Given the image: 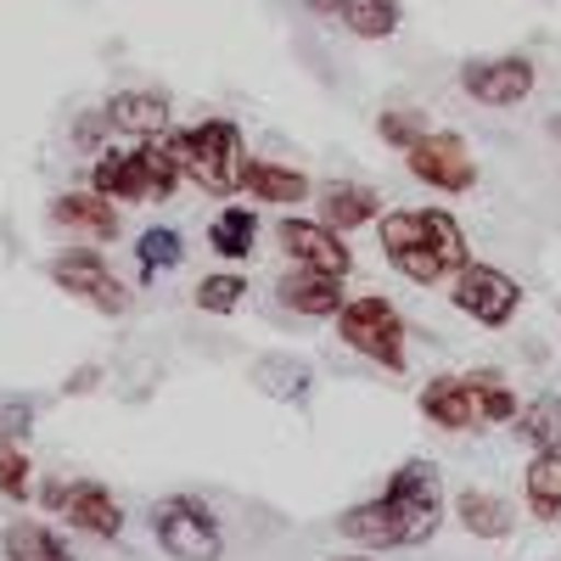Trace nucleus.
<instances>
[{
    "label": "nucleus",
    "instance_id": "obj_16",
    "mask_svg": "<svg viewBox=\"0 0 561 561\" xmlns=\"http://www.w3.org/2000/svg\"><path fill=\"white\" fill-rule=\"evenodd\" d=\"M107 124L124 140H152L169 129V96L163 90H118L107 96Z\"/></svg>",
    "mask_w": 561,
    "mask_h": 561
},
{
    "label": "nucleus",
    "instance_id": "obj_10",
    "mask_svg": "<svg viewBox=\"0 0 561 561\" xmlns=\"http://www.w3.org/2000/svg\"><path fill=\"white\" fill-rule=\"evenodd\" d=\"M539 84L534 57L523 51H500V57H472L460 62V96L478 107H523Z\"/></svg>",
    "mask_w": 561,
    "mask_h": 561
},
{
    "label": "nucleus",
    "instance_id": "obj_25",
    "mask_svg": "<svg viewBox=\"0 0 561 561\" xmlns=\"http://www.w3.org/2000/svg\"><path fill=\"white\" fill-rule=\"evenodd\" d=\"M180 259H185V237L180 230H169V225H147L135 237V264H140V275H163V270H180Z\"/></svg>",
    "mask_w": 561,
    "mask_h": 561
},
{
    "label": "nucleus",
    "instance_id": "obj_13",
    "mask_svg": "<svg viewBox=\"0 0 561 561\" xmlns=\"http://www.w3.org/2000/svg\"><path fill=\"white\" fill-rule=\"evenodd\" d=\"M421 415H427L438 433H489L478 377H455V370H444V377H433L421 388Z\"/></svg>",
    "mask_w": 561,
    "mask_h": 561
},
{
    "label": "nucleus",
    "instance_id": "obj_33",
    "mask_svg": "<svg viewBox=\"0 0 561 561\" xmlns=\"http://www.w3.org/2000/svg\"><path fill=\"white\" fill-rule=\"evenodd\" d=\"M545 129H550V135H556V140H561V113H556V118H550V124H545Z\"/></svg>",
    "mask_w": 561,
    "mask_h": 561
},
{
    "label": "nucleus",
    "instance_id": "obj_9",
    "mask_svg": "<svg viewBox=\"0 0 561 561\" xmlns=\"http://www.w3.org/2000/svg\"><path fill=\"white\" fill-rule=\"evenodd\" d=\"M45 270H51V280H57V287L68 293V298H79V304H90V309H96V314H124L129 309V287H124V280L113 275V264L96 253V248H62V253H51V264H45Z\"/></svg>",
    "mask_w": 561,
    "mask_h": 561
},
{
    "label": "nucleus",
    "instance_id": "obj_14",
    "mask_svg": "<svg viewBox=\"0 0 561 561\" xmlns=\"http://www.w3.org/2000/svg\"><path fill=\"white\" fill-rule=\"evenodd\" d=\"M51 225L68 230V237H84V242H118V208L113 197H102L96 185H84V192H62L51 203Z\"/></svg>",
    "mask_w": 561,
    "mask_h": 561
},
{
    "label": "nucleus",
    "instance_id": "obj_21",
    "mask_svg": "<svg viewBox=\"0 0 561 561\" xmlns=\"http://www.w3.org/2000/svg\"><path fill=\"white\" fill-rule=\"evenodd\" d=\"M523 494L539 523H561V449H539L523 472Z\"/></svg>",
    "mask_w": 561,
    "mask_h": 561
},
{
    "label": "nucleus",
    "instance_id": "obj_7",
    "mask_svg": "<svg viewBox=\"0 0 561 561\" xmlns=\"http://www.w3.org/2000/svg\"><path fill=\"white\" fill-rule=\"evenodd\" d=\"M39 505L57 511V517H62L73 534H84V539L113 545V539L124 534V505H118V494H113L107 483H90V478L57 483V478H51V483L39 489Z\"/></svg>",
    "mask_w": 561,
    "mask_h": 561
},
{
    "label": "nucleus",
    "instance_id": "obj_6",
    "mask_svg": "<svg viewBox=\"0 0 561 561\" xmlns=\"http://www.w3.org/2000/svg\"><path fill=\"white\" fill-rule=\"evenodd\" d=\"M152 539L174 561H219L225 556L219 517H214V505L197 500V494H163L152 505Z\"/></svg>",
    "mask_w": 561,
    "mask_h": 561
},
{
    "label": "nucleus",
    "instance_id": "obj_31",
    "mask_svg": "<svg viewBox=\"0 0 561 561\" xmlns=\"http://www.w3.org/2000/svg\"><path fill=\"white\" fill-rule=\"evenodd\" d=\"M304 7H309L314 18H343V7H348V0H304Z\"/></svg>",
    "mask_w": 561,
    "mask_h": 561
},
{
    "label": "nucleus",
    "instance_id": "obj_4",
    "mask_svg": "<svg viewBox=\"0 0 561 561\" xmlns=\"http://www.w3.org/2000/svg\"><path fill=\"white\" fill-rule=\"evenodd\" d=\"M169 147L180 158V174L197 180V192H208V197H237L242 192L248 135H242L237 118H203V124L169 129Z\"/></svg>",
    "mask_w": 561,
    "mask_h": 561
},
{
    "label": "nucleus",
    "instance_id": "obj_26",
    "mask_svg": "<svg viewBox=\"0 0 561 561\" xmlns=\"http://www.w3.org/2000/svg\"><path fill=\"white\" fill-rule=\"evenodd\" d=\"M517 433H523L534 449H561V393L528 399L523 415H517Z\"/></svg>",
    "mask_w": 561,
    "mask_h": 561
},
{
    "label": "nucleus",
    "instance_id": "obj_12",
    "mask_svg": "<svg viewBox=\"0 0 561 561\" xmlns=\"http://www.w3.org/2000/svg\"><path fill=\"white\" fill-rule=\"evenodd\" d=\"M275 242H280V253H287L293 264H304V270H332V275H348L354 270V253L343 242V230H332L325 219H304V214L280 219L275 225Z\"/></svg>",
    "mask_w": 561,
    "mask_h": 561
},
{
    "label": "nucleus",
    "instance_id": "obj_2",
    "mask_svg": "<svg viewBox=\"0 0 561 561\" xmlns=\"http://www.w3.org/2000/svg\"><path fill=\"white\" fill-rule=\"evenodd\" d=\"M377 242H382L388 264L404 280H415V287L455 280L466 264H472L466 230L449 208H393V214L377 219Z\"/></svg>",
    "mask_w": 561,
    "mask_h": 561
},
{
    "label": "nucleus",
    "instance_id": "obj_24",
    "mask_svg": "<svg viewBox=\"0 0 561 561\" xmlns=\"http://www.w3.org/2000/svg\"><path fill=\"white\" fill-rule=\"evenodd\" d=\"M253 377H259V388H264L270 399H280V404H309V393H314V370H309L304 359H264Z\"/></svg>",
    "mask_w": 561,
    "mask_h": 561
},
{
    "label": "nucleus",
    "instance_id": "obj_30",
    "mask_svg": "<svg viewBox=\"0 0 561 561\" xmlns=\"http://www.w3.org/2000/svg\"><path fill=\"white\" fill-rule=\"evenodd\" d=\"M107 140H113L107 107H90V113H79V118H73V147H79V152H102Z\"/></svg>",
    "mask_w": 561,
    "mask_h": 561
},
{
    "label": "nucleus",
    "instance_id": "obj_32",
    "mask_svg": "<svg viewBox=\"0 0 561 561\" xmlns=\"http://www.w3.org/2000/svg\"><path fill=\"white\" fill-rule=\"evenodd\" d=\"M325 561H377V550H359V556H325Z\"/></svg>",
    "mask_w": 561,
    "mask_h": 561
},
{
    "label": "nucleus",
    "instance_id": "obj_18",
    "mask_svg": "<svg viewBox=\"0 0 561 561\" xmlns=\"http://www.w3.org/2000/svg\"><path fill=\"white\" fill-rule=\"evenodd\" d=\"M320 219L332 230L377 225L382 219V192H377V185H365V180H337V185H325V197H320Z\"/></svg>",
    "mask_w": 561,
    "mask_h": 561
},
{
    "label": "nucleus",
    "instance_id": "obj_1",
    "mask_svg": "<svg viewBox=\"0 0 561 561\" xmlns=\"http://www.w3.org/2000/svg\"><path fill=\"white\" fill-rule=\"evenodd\" d=\"M444 523V478L433 460H404L388 478V489L365 505H348L337 517V534L354 539L359 550H410L427 545Z\"/></svg>",
    "mask_w": 561,
    "mask_h": 561
},
{
    "label": "nucleus",
    "instance_id": "obj_20",
    "mask_svg": "<svg viewBox=\"0 0 561 561\" xmlns=\"http://www.w3.org/2000/svg\"><path fill=\"white\" fill-rule=\"evenodd\" d=\"M259 242V214L253 208H237V203H225L214 219H208V248L225 259V264H242Z\"/></svg>",
    "mask_w": 561,
    "mask_h": 561
},
{
    "label": "nucleus",
    "instance_id": "obj_3",
    "mask_svg": "<svg viewBox=\"0 0 561 561\" xmlns=\"http://www.w3.org/2000/svg\"><path fill=\"white\" fill-rule=\"evenodd\" d=\"M180 158L169 147V129L152 140H124V147H102L90 163V185L113 203H163L180 185Z\"/></svg>",
    "mask_w": 561,
    "mask_h": 561
},
{
    "label": "nucleus",
    "instance_id": "obj_19",
    "mask_svg": "<svg viewBox=\"0 0 561 561\" xmlns=\"http://www.w3.org/2000/svg\"><path fill=\"white\" fill-rule=\"evenodd\" d=\"M455 517H460V528L472 534V539H489V545H500V539H511V505H505V494H494V489H460L455 494Z\"/></svg>",
    "mask_w": 561,
    "mask_h": 561
},
{
    "label": "nucleus",
    "instance_id": "obj_11",
    "mask_svg": "<svg viewBox=\"0 0 561 561\" xmlns=\"http://www.w3.org/2000/svg\"><path fill=\"white\" fill-rule=\"evenodd\" d=\"M404 163L421 185H433V192H472L478 185V163H472V147H466L460 129H427L404 152Z\"/></svg>",
    "mask_w": 561,
    "mask_h": 561
},
{
    "label": "nucleus",
    "instance_id": "obj_23",
    "mask_svg": "<svg viewBox=\"0 0 561 561\" xmlns=\"http://www.w3.org/2000/svg\"><path fill=\"white\" fill-rule=\"evenodd\" d=\"M354 39H393L399 34V23H404V0H348L343 7V18H337Z\"/></svg>",
    "mask_w": 561,
    "mask_h": 561
},
{
    "label": "nucleus",
    "instance_id": "obj_8",
    "mask_svg": "<svg viewBox=\"0 0 561 561\" xmlns=\"http://www.w3.org/2000/svg\"><path fill=\"white\" fill-rule=\"evenodd\" d=\"M449 304L460 314H472L483 332H505L523 309V280L505 275L500 264H466L455 280H449Z\"/></svg>",
    "mask_w": 561,
    "mask_h": 561
},
{
    "label": "nucleus",
    "instance_id": "obj_17",
    "mask_svg": "<svg viewBox=\"0 0 561 561\" xmlns=\"http://www.w3.org/2000/svg\"><path fill=\"white\" fill-rule=\"evenodd\" d=\"M242 192L253 203H270V208H298L309 203V174L293 169V163H275V158H248V174H242Z\"/></svg>",
    "mask_w": 561,
    "mask_h": 561
},
{
    "label": "nucleus",
    "instance_id": "obj_29",
    "mask_svg": "<svg viewBox=\"0 0 561 561\" xmlns=\"http://www.w3.org/2000/svg\"><path fill=\"white\" fill-rule=\"evenodd\" d=\"M0 494L7 500H34L28 494V449L12 433H0Z\"/></svg>",
    "mask_w": 561,
    "mask_h": 561
},
{
    "label": "nucleus",
    "instance_id": "obj_5",
    "mask_svg": "<svg viewBox=\"0 0 561 561\" xmlns=\"http://www.w3.org/2000/svg\"><path fill=\"white\" fill-rule=\"evenodd\" d=\"M332 320H337V337H343L354 354L377 359L382 370H404V314H399L393 298L359 293V298H348Z\"/></svg>",
    "mask_w": 561,
    "mask_h": 561
},
{
    "label": "nucleus",
    "instance_id": "obj_15",
    "mask_svg": "<svg viewBox=\"0 0 561 561\" xmlns=\"http://www.w3.org/2000/svg\"><path fill=\"white\" fill-rule=\"evenodd\" d=\"M343 280H348V275H332V270H304V264H298L293 275H280V280H275V298L287 304L293 314L325 320V314H337V309L348 304Z\"/></svg>",
    "mask_w": 561,
    "mask_h": 561
},
{
    "label": "nucleus",
    "instance_id": "obj_27",
    "mask_svg": "<svg viewBox=\"0 0 561 561\" xmlns=\"http://www.w3.org/2000/svg\"><path fill=\"white\" fill-rule=\"evenodd\" d=\"M242 298H248V275H237V270H214V275L197 280V309L203 314H237Z\"/></svg>",
    "mask_w": 561,
    "mask_h": 561
},
{
    "label": "nucleus",
    "instance_id": "obj_22",
    "mask_svg": "<svg viewBox=\"0 0 561 561\" xmlns=\"http://www.w3.org/2000/svg\"><path fill=\"white\" fill-rule=\"evenodd\" d=\"M0 550H7V561H79L51 528L34 523V517H18L7 534H0Z\"/></svg>",
    "mask_w": 561,
    "mask_h": 561
},
{
    "label": "nucleus",
    "instance_id": "obj_28",
    "mask_svg": "<svg viewBox=\"0 0 561 561\" xmlns=\"http://www.w3.org/2000/svg\"><path fill=\"white\" fill-rule=\"evenodd\" d=\"M427 129L433 124H427V113H421V107H382L377 113V135L388 140V147H399V152H410Z\"/></svg>",
    "mask_w": 561,
    "mask_h": 561
}]
</instances>
